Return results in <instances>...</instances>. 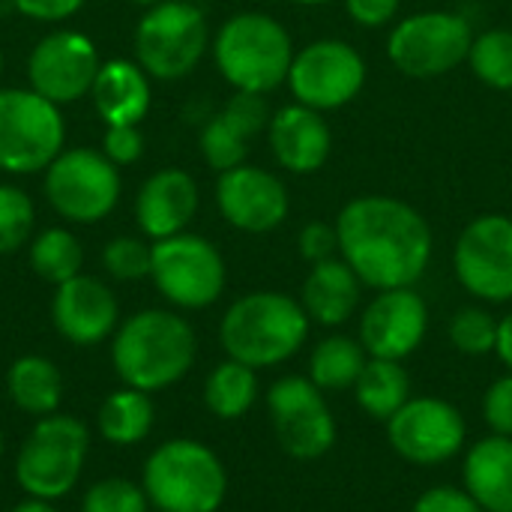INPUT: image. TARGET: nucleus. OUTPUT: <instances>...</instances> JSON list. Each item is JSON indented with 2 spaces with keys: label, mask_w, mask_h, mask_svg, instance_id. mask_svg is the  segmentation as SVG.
<instances>
[{
  "label": "nucleus",
  "mask_w": 512,
  "mask_h": 512,
  "mask_svg": "<svg viewBox=\"0 0 512 512\" xmlns=\"http://www.w3.org/2000/svg\"><path fill=\"white\" fill-rule=\"evenodd\" d=\"M0 75H3V54H0Z\"/></svg>",
  "instance_id": "obj_48"
},
{
  "label": "nucleus",
  "mask_w": 512,
  "mask_h": 512,
  "mask_svg": "<svg viewBox=\"0 0 512 512\" xmlns=\"http://www.w3.org/2000/svg\"><path fill=\"white\" fill-rule=\"evenodd\" d=\"M189 3H195V6H198V3H207V0H189Z\"/></svg>",
  "instance_id": "obj_49"
},
{
  "label": "nucleus",
  "mask_w": 512,
  "mask_h": 512,
  "mask_svg": "<svg viewBox=\"0 0 512 512\" xmlns=\"http://www.w3.org/2000/svg\"><path fill=\"white\" fill-rule=\"evenodd\" d=\"M9 512H57L51 501H39V498H24L21 504H15Z\"/></svg>",
  "instance_id": "obj_44"
},
{
  "label": "nucleus",
  "mask_w": 512,
  "mask_h": 512,
  "mask_svg": "<svg viewBox=\"0 0 512 512\" xmlns=\"http://www.w3.org/2000/svg\"><path fill=\"white\" fill-rule=\"evenodd\" d=\"M339 255L366 288H414L432 264L426 216L393 195H357L336 216Z\"/></svg>",
  "instance_id": "obj_1"
},
{
  "label": "nucleus",
  "mask_w": 512,
  "mask_h": 512,
  "mask_svg": "<svg viewBox=\"0 0 512 512\" xmlns=\"http://www.w3.org/2000/svg\"><path fill=\"white\" fill-rule=\"evenodd\" d=\"M465 492L486 512H512V438L489 435L465 456Z\"/></svg>",
  "instance_id": "obj_25"
},
{
  "label": "nucleus",
  "mask_w": 512,
  "mask_h": 512,
  "mask_svg": "<svg viewBox=\"0 0 512 512\" xmlns=\"http://www.w3.org/2000/svg\"><path fill=\"white\" fill-rule=\"evenodd\" d=\"M192 324L168 309H144L126 318L111 339V363L126 387L159 393L183 381L195 363Z\"/></svg>",
  "instance_id": "obj_2"
},
{
  "label": "nucleus",
  "mask_w": 512,
  "mask_h": 512,
  "mask_svg": "<svg viewBox=\"0 0 512 512\" xmlns=\"http://www.w3.org/2000/svg\"><path fill=\"white\" fill-rule=\"evenodd\" d=\"M90 429L72 414L39 417L15 456V483L27 498L60 501L81 480Z\"/></svg>",
  "instance_id": "obj_6"
},
{
  "label": "nucleus",
  "mask_w": 512,
  "mask_h": 512,
  "mask_svg": "<svg viewBox=\"0 0 512 512\" xmlns=\"http://www.w3.org/2000/svg\"><path fill=\"white\" fill-rule=\"evenodd\" d=\"M474 42V27L465 15L450 9H426L402 18L387 36V57L405 75L417 81L441 78L459 69Z\"/></svg>",
  "instance_id": "obj_8"
},
{
  "label": "nucleus",
  "mask_w": 512,
  "mask_h": 512,
  "mask_svg": "<svg viewBox=\"0 0 512 512\" xmlns=\"http://www.w3.org/2000/svg\"><path fill=\"white\" fill-rule=\"evenodd\" d=\"M51 321L66 342L90 348L117 333L120 303L102 279L78 273L75 279L54 288Z\"/></svg>",
  "instance_id": "obj_19"
},
{
  "label": "nucleus",
  "mask_w": 512,
  "mask_h": 512,
  "mask_svg": "<svg viewBox=\"0 0 512 512\" xmlns=\"http://www.w3.org/2000/svg\"><path fill=\"white\" fill-rule=\"evenodd\" d=\"M153 423H156V405H153L150 393L126 387V384L120 390L108 393L96 414V429H99L102 441H108L114 447L141 444L153 432Z\"/></svg>",
  "instance_id": "obj_27"
},
{
  "label": "nucleus",
  "mask_w": 512,
  "mask_h": 512,
  "mask_svg": "<svg viewBox=\"0 0 512 512\" xmlns=\"http://www.w3.org/2000/svg\"><path fill=\"white\" fill-rule=\"evenodd\" d=\"M414 512H486L465 489L456 486H435L423 492L414 504Z\"/></svg>",
  "instance_id": "obj_40"
},
{
  "label": "nucleus",
  "mask_w": 512,
  "mask_h": 512,
  "mask_svg": "<svg viewBox=\"0 0 512 512\" xmlns=\"http://www.w3.org/2000/svg\"><path fill=\"white\" fill-rule=\"evenodd\" d=\"M258 399V375L252 366L225 360L219 363L207 381H204V405L219 420H237L243 417Z\"/></svg>",
  "instance_id": "obj_30"
},
{
  "label": "nucleus",
  "mask_w": 512,
  "mask_h": 512,
  "mask_svg": "<svg viewBox=\"0 0 512 512\" xmlns=\"http://www.w3.org/2000/svg\"><path fill=\"white\" fill-rule=\"evenodd\" d=\"M216 207L231 228L246 234H267L288 219L291 198L273 171L243 162L219 174Z\"/></svg>",
  "instance_id": "obj_17"
},
{
  "label": "nucleus",
  "mask_w": 512,
  "mask_h": 512,
  "mask_svg": "<svg viewBox=\"0 0 512 512\" xmlns=\"http://www.w3.org/2000/svg\"><path fill=\"white\" fill-rule=\"evenodd\" d=\"M294 3H300V6H327L333 0H294Z\"/></svg>",
  "instance_id": "obj_45"
},
{
  "label": "nucleus",
  "mask_w": 512,
  "mask_h": 512,
  "mask_svg": "<svg viewBox=\"0 0 512 512\" xmlns=\"http://www.w3.org/2000/svg\"><path fill=\"white\" fill-rule=\"evenodd\" d=\"M363 288L366 285L360 282V276L342 261V255H336L330 261L312 264L300 291V306L306 309L312 324L339 327L357 312Z\"/></svg>",
  "instance_id": "obj_24"
},
{
  "label": "nucleus",
  "mask_w": 512,
  "mask_h": 512,
  "mask_svg": "<svg viewBox=\"0 0 512 512\" xmlns=\"http://www.w3.org/2000/svg\"><path fill=\"white\" fill-rule=\"evenodd\" d=\"M102 153L117 165H135L144 156V135L138 126H105Z\"/></svg>",
  "instance_id": "obj_38"
},
{
  "label": "nucleus",
  "mask_w": 512,
  "mask_h": 512,
  "mask_svg": "<svg viewBox=\"0 0 512 512\" xmlns=\"http://www.w3.org/2000/svg\"><path fill=\"white\" fill-rule=\"evenodd\" d=\"M141 486L153 510L219 512L228 495V474L207 444L174 438L147 456Z\"/></svg>",
  "instance_id": "obj_5"
},
{
  "label": "nucleus",
  "mask_w": 512,
  "mask_h": 512,
  "mask_svg": "<svg viewBox=\"0 0 512 512\" xmlns=\"http://www.w3.org/2000/svg\"><path fill=\"white\" fill-rule=\"evenodd\" d=\"M495 354L501 357V363L512 372V312L507 318L498 321V342H495Z\"/></svg>",
  "instance_id": "obj_43"
},
{
  "label": "nucleus",
  "mask_w": 512,
  "mask_h": 512,
  "mask_svg": "<svg viewBox=\"0 0 512 512\" xmlns=\"http://www.w3.org/2000/svg\"><path fill=\"white\" fill-rule=\"evenodd\" d=\"M267 141L273 159L291 174H315L327 165L333 150V132L321 111L300 102L282 105L267 123Z\"/></svg>",
  "instance_id": "obj_21"
},
{
  "label": "nucleus",
  "mask_w": 512,
  "mask_h": 512,
  "mask_svg": "<svg viewBox=\"0 0 512 512\" xmlns=\"http://www.w3.org/2000/svg\"><path fill=\"white\" fill-rule=\"evenodd\" d=\"M129 3H138V6H144V9H150V6H156V3H162V0H129Z\"/></svg>",
  "instance_id": "obj_46"
},
{
  "label": "nucleus",
  "mask_w": 512,
  "mask_h": 512,
  "mask_svg": "<svg viewBox=\"0 0 512 512\" xmlns=\"http://www.w3.org/2000/svg\"><path fill=\"white\" fill-rule=\"evenodd\" d=\"M354 399L363 414L372 420H390L411 399V378L399 360H375L369 357L366 369L354 384Z\"/></svg>",
  "instance_id": "obj_28"
},
{
  "label": "nucleus",
  "mask_w": 512,
  "mask_h": 512,
  "mask_svg": "<svg viewBox=\"0 0 512 512\" xmlns=\"http://www.w3.org/2000/svg\"><path fill=\"white\" fill-rule=\"evenodd\" d=\"M66 144L60 105L30 87H0V171H45Z\"/></svg>",
  "instance_id": "obj_9"
},
{
  "label": "nucleus",
  "mask_w": 512,
  "mask_h": 512,
  "mask_svg": "<svg viewBox=\"0 0 512 512\" xmlns=\"http://www.w3.org/2000/svg\"><path fill=\"white\" fill-rule=\"evenodd\" d=\"M294 42L285 24L267 12H237L231 15L216 39L213 60L222 78L243 93H261L282 87L294 60Z\"/></svg>",
  "instance_id": "obj_4"
},
{
  "label": "nucleus",
  "mask_w": 512,
  "mask_h": 512,
  "mask_svg": "<svg viewBox=\"0 0 512 512\" xmlns=\"http://www.w3.org/2000/svg\"><path fill=\"white\" fill-rule=\"evenodd\" d=\"M450 342L459 354L468 357H483L495 351L498 342V321L489 315V309L480 306H465L450 318Z\"/></svg>",
  "instance_id": "obj_34"
},
{
  "label": "nucleus",
  "mask_w": 512,
  "mask_h": 512,
  "mask_svg": "<svg viewBox=\"0 0 512 512\" xmlns=\"http://www.w3.org/2000/svg\"><path fill=\"white\" fill-rule=\"evenodd\" d=\"M201 204L198 183L183 168H162L150 174L135 198V222L144 237L165 240L183 234Z\"/></svg>",
  "instance_id": "obj_22"
},
{
  "label": "nucleus",
  "mask_w": 512,
  "mask_h": 512,
  "mask_svg": "<svg viewBox=\"0 0 512 512\" xmlns=\"http://www.w3.org/2000/svg\"><path fill=\"white\" fill-rule=\"evenodd\" d=\"M309 375H285L267 390V414L279 447L300 462L321 459L336 444V420Z\"/></svg>",
  "instance_id": "obj_12"
},
{
  "label": "nucleus",
  "mask_w": 512,
  "mask_h": 512,
  "mask_svg": "<svg viewBox=\"0 0 512 512\" xmlns=\"http://www.w3.org/2000/svg\"><path fill=\"white\" fill-rule=\"evenodd\" d=\"M369 354L360 339L333 333L321 339L309 354V378L321 390H348L357 384L360 372L366 369Z\"/></svg>",
  "instance_id": "obj_29"
},
{
  "label": "nucleus",
  "mask_w": 512,
  "mask_h": 512,
  "mask_svg": "<svg viewBox=\"0 0 512 512\" xmlns=\"http://www.w3.org/2000/svg\"><path fill=\"white\" fill-rule=\"evenodd\" d=\"M6 393L18 411L30 417H48L57 414L63 402V375L48 357L24 354L6 372Z\"/></svg>",
  "instance_id": "obj_26"
},
{
  "label": "nucleus",
  "mask_w": 512,
  "mask_h": 512,
  "mask_svg": "<svg viewBox=\"0 0 512 512\" xmlns=\"http://www.w3.org/2000/svg\"><path fill=\"white\" fill-rule=\"evenodd\" d=\"M12 6L24 18L45 21V24H57V21L72 18L84 6V0H12Z\"/></svg>",
  "instance_id": "obj_42"
},
{
  "label": "nucleus",
  "mask_w": 512,
  "mask_h": 512,
  "mask_svg": "<svg viewBox=\"0 0 512 512\" xmlns=\"http://www.w3.org/2000/svg\"><path fill=\"white\" fill-rule=\"evenodd\" d=\"M402 0H345V9L351 15V21H357L360 27H387L396 12H399Z\"/></svg>",
  "instance_id": "obj_41"
},
{
  "label": "nucleus",
  "mask_w": 512,
  "mask_h": 512,
  "mask_svg": "<svg viewBox=\"0 0 512 512\" xmlns=\"http://www.w3.org/2000/svg\"><path fill=\"white\" fill-rule=\"evenodd\" d=\"M429 330V306L414 288L378 291L360 315V345L375 360L411 357Z\"/></svg>",
  "instance_id": "obj_18"
},
{
  "label": "nucleus",
  "mask_w": 512,
  "mask_h": 512,
  "mask_svg": "<svg viewBox=\"0 0 512 512\" xmlns=\"http://www.w3.org/2000/svg\"><path fill=\"white\" fill-rule=\"evenodd\" d=\"M153 512H159V510H153Z\"/></svg>",
  "instance_id": "obj_50"
},
{
  "label": "nucleus",
  "mask_w": 512,
  "mask_h": 512,
  "mask_svg": "<svg viewBox=\"0 0 512 512\" xmlns=\"http://www.w3.org/2000/svg\"><path fill=\"white\" fill-rule=\"evenodd\" d=\"M459 285L486 303L512 300V219L483 213L465 225L453 246Z\"/></svg>",
  "instance_id": "obj_14"
},
{
  "label": "nucleus",
  "mask_w": 512,
  "mask_h": 512,
  "mask_svg": "<svg viewBox=\"0 0 512 512\" xmlns=\"http://www.w3.org/2000/svg\"><path fill=\"white\" fill-rule=\"evenodd\" d=\"M33 222L36 207L30 195L12 183H0V255L18 252L30 240Z\"/></svg>",
  "instance_id": "obj_33"
},
{
  "label": "nucleus",
  "mask_w": 512,
  "mask_h": 512,
  "mask_svg": "<svg viewBox=\"0 0 512 512\" xmlns=\"http://www.w3.org/2000/svg\"><path fill=\"white\" fill-rule=\"evenodd\" d=\"M270 105L261 93L234 90L219 114H213L201 129V156L213 171H231L246 162L249 141L261 135L270 123Z\"/></svg>",
  "instance_id": "obj_20"
},
{
  "label": "nucleus",
  "mask_w": 512,
  "mask_h": 512,
  "mask_svg": "<svg viewBox=\"0 0 512 512\" xmlns=\"http://www.w3.org/2000/svg\"><path fill=\"white\" fill-rule=\"evenodd\" d=\"M120 168L90 147H63L45 168V198L57 216L75 225H93L114 213L120 201Z\"/></svg>",
  "instance_id": "obj_10"
},
{
  "label": "nucleus",
  "mask_w": 512,
  "mask_h": 512,
  "mask_svg": "<svg viewBox=\"0 0 512 512\" xmlns=\"http://www.w3.org/2000/svg\"><path fill=\"white\" fill-rule=\"evenodd\" d=\"M150 279L171 306L207 309L222 297L228 267L222 252L207 237L183 231L165 240H153Z\"/></svg>",
  "instance_id": "obj_11"
},
{
  "label": "nucleus",
  "mask_w": 512,
  "mask_h": 512,
  "mask_svg": "<svg viewBox=\"0 0 512 512\" xmlns=\"http://www.w3.org/2000/svg\"><path fill=\"white\" fill-rule=\"evenodd\" d=\"M90 99L105 126H138L153 102L150 75L135 60H108L99 66Z\"/></svg>",
  "instance_id": "obj_23"
},
{
  "label": "nucleus",
  "mask_w": 512,
  "mask_h": 512,
  "mask_svg": "<svg viewBox=\"0 0 512 512\" xmlns=\"http://www.w3.org/2000/svg\"><path fill=\"white\" fill-rule=\"evenodd\" d=\"M465 417L456 405L438 396H411L390 420L387 441L411 465L435 468L450 462L465 447Z\"/></svg>",
  "instance_id": "obj_15"
},
{
  "label": "nucleus",
  "mask_w": 512,
  "mask_h": 512,
  "mask_svg": "<svg viewBox=\"0 0 512 512\" xmlns=\"http://www.w3.org/2000/svg\"><path fill=\"white\" fill-rule=\"evenodd\" d=\"M30 267L48 285H63L75 279L84 267V249L78 237L66 228H45L30 240Z\"/></svg>",
  "instance_id": "obj_31"
},
{
  "label": "nucleus",
  "mask_w": 512,
  "mask_h": 512,
  "mask_svg": "<svg viewBox=\"0 0 512 512\" xmlns=\"http://www.w3.org/2000/svg\"><path fill=\"white\" fill-rule=\"evenodd\" d=\"M81 512H150V498L126 477H105L84 492Z\"/></svg>",
  "instance_id": "obj_35"
},
{
  "label": "nucleus",
  "mask_w": 512,
  "mask_h": 512,
  "mask_svg": "<svg viewBox=\"0 0 512 512\" xmlns=\"http://www.w3.org/2000/svg\"><path fill=\"white\" fill-rule=\"evenodd\" d=\"M309 315L300 300L282 291H252L228 306L219 324V342L237 363L258 369L291 360L309 339Z\"/></svg>",
  "instance_id": "obj_3"
},
{
  "label": "nucleus",
  "mask_w": 512,
  "mask_h": 512,
  "mask_svg": "<svg viewBox=\"0 0 512 512\" xmlns=\"http://www.w3.org/2000/svg\"><path fill=\"white\" fill-rule=\"evenodd\" d=\"M468 63L486 87L512 90V30L492 27L474 36Z\"/></svg>",
  "instance_id": "obj_32"
},
{
  "label": "nucleus",
  "mask_w": 512,
  "mask_h": 512,
  "mask_svg": "<svg viewBox=\"0 0 512 512\" xmlns=\"http://www.w3.org/2000/svg\"><path fill=\"white\" fill-rule=\"evenodd\" d=\"M102 267L117 282L147 279L153 267V243H144L141 237H114L102 249Z\"/></svg>",
  "instance_id": "obj_36"
},
{
  "label": "nucleus",
  "mask_w": 512,
  "mask_h": 512,
  "mask_svg": "<svg viewBox=\"0 0 512 512\" xmlns=\"http://www.w3.org/2000/svg\"><path fill=\"white\" fill-rule=\"evenodd\" d=\"M0 456H3V429H0Z\"/></svg>",
  "instance_id": "obj_47"
},
{
  "label": "nucleus",
  "mask_w": 512,
  "mask_h": 512,
  "mask_svg": "<svg viewBox=\"0 0 512 512\" xmlns=\"http://www.w3.org/2000/svg\"><path fill=\"white\" fill-rule=\"evenodd\" d=\"M207 48V18L189 0H162L150 6L135 27V63L159 81L186 78Z\"/></svg>",
  "instance_id": "obj_7"
},
{
  "label": "nucleus",
  "mask_w": 512,
  "mask_h": 512,
  "mask_svg": "<svg viewBox=\"0 0 512 512\" xmlns=\"http://www.w3.org/2000/svg\"><path fill=\"white\" fill-rule=\"evenodd\" d=\"M285 84L300 105L336 111L366 87V60L345 39H315L294 54Z\"/></svg>",
  "instance_id": "obj_13"
},
{
  "label": "nucleus",
  "mask_w": 512,
  "mask_h": 512,
  "mask_svg": "<svg viewBox=\"0 0 512 512\" xmlns=\"http://www.w3.org/2000/svg\"><path fill=\"white\" fill-rule=\"evenodd\" d=\"M483 417L495 435L512 438V372L498 378L483 396Z\"/></svg>",
  "instance_id": "obj_37"
},
{
  "label": "nucleus",
  "mask_w": 512,
  "mask_h": 512,
  "mask_svg": "<svg viewBox=\"0 0 512 512\" xmlns=\"http://www.w3.org/2000/svg\"><path fill=\"white\" fill-rule=\"evenodd\" d=\"M300 255L309 264H321L339 255V234H336V222H309L303 225L300 237H297Z\"/></svg>",
  "instance_id": "obj_39"
},
{
  "label": "nucleus",
  "mask_w": 512,
  "mask_h": 512,
  "mask_svg": "<svg viewBox=\"0 0 512 512\" xmlns=\"http://www.w3.org/2000/svg\"><path fill=\"white\" fill-rule=\"evenodd\" d=\"M99 66L102 60L90 36L78 30H54L42 36L27 57L30 90L54 105L78 102L90 96Z\"/></svg>",
  "instance_id": "obj_16"
}]
</instances>
